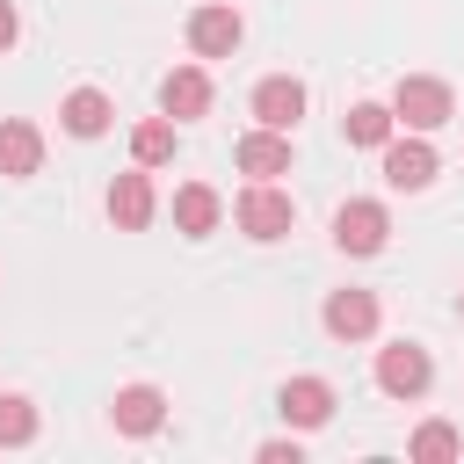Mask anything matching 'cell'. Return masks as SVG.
<instances>
[{"instance_id": "obj_20", "label": "cell", "mask_w": 464, "mask_h": 464, "mask_svg": "<svg viewBox=\"0 0 464 464\" xmlns=\"http://www.w3.org/2000/svg\"><path fill=\"white\" fill-rule=\"evenodd\" d=\"M22 442H36V406L22 392H0V450H22Z\"/></svg>"}, {"instance_id": "obj_10", "label": "cell", "mask_w": 464, "mask_h": 464, "mask_svg": "<svg viewBox=\"0 0 464 464\" xmlns=\"http://www.w3.org/2000/svg\"><path fill=\"white\" fill-rule=\"evenodd\" d=\"M232 160H239V174H254V181H276V174H290V130H246L239 145H232Z\"/></svg>"}, {"instance_id": "obj_18", "label": "cell", "mask_w": 464, "mask_h": 464, "mask_svg": "<svg viewBox=\"0 0 464 464\" xmlns=\"http://www.w3.org/2000/svg\"><path fill=\"white\" fill-rule=\"evenodd\" d=\"M406 457H413V464H450V457H464V435H457L450 420H420L413 442H406Z\"/></svg>"}, {"instance_id": "obj_16", "label": "cell", "mask_w": 464, "mask_h": 464, "mask_svg": "<svg viewBox=\"0 0 464 464\" xmlns=\"http://www.w3.org/2000/svg\"><path fill=\"white\" fill-rule=\"evenodd\" d=\"M218 218H225V203H218V188H210V181H181V188H174V225H181L188 239L218 232Z\"/></svg>"}, {"instance_id": "obj_17", "label": "cell", "mask_w": 464, "mask_h": 464, "mask_svg": "<svg viewBox=\"0 0 464 464\" xmlns=\"http://www.w3.org/2000/svg\"><path fill=\"white\" fill-rule=\"evenodd\" d=\"M392 130H399V116H392L384 102H355V109L341 116V138H348V145H370V152H377Z\"/></svg>"}, {"instance_id": "obj_21", "label": "cell", "mask_w": 464, "mask_h": 464, "mask_svg": "<svg viewBox=\"0 0 464 464\" xmlns=\"http://www.w3.org/2000/svg\"><path fill=\"white\" fill-rule=\"evenodd\" d=\"M297 457H304L297 442H261V464H297Z\"/></svg>"}, {"instance_id": "obj_12", "label": "cell", "mask_w": 464, "mask_h": 464, "mask_svg": "<svg viewBox=\"0 0 464 464\" xmlns=\"http://www.w3.org/2000/svg\"><path fill=\"white\" fill-rule=\"evenodd\" d=\"M276 406H283L290 428H326V420H334V384H326V377H290Z\"/></svg>"}, {"instance_id": "obj_15", "label": "cell", "mask_w": 464, "mask_h": 464, "mask_svg": "<svg viewBox=\"0 0 464 464\" xmlns=\"http://www.w3.org/2000/svg\"><path fill=\"white\" fill-rule=\"evenodd\" d=\"M58 123H65L72 138H102V130L116 123V109H109V94H102V87H72V94L58 102Z\"/></svg>"}, {"instance_id": "obj_5", "label": "cell", "mask_w": 464, "mask_h": 464, "mask_svg": "<svg viewBox=\"0 0 464 464\" xmlns=\"http://www.w3.org/2000/svg\"><path fill=\"white\" fill-rule=\"evenodd\" d=\"M239 36H246V22H239V7H225V0H210V7L188 14V51H196V58H232Z\"/></svg>"}, {"instance_id": "obj_14", "label": "cell", "mask_w": 464, "mask_h": 464, "mask_svg": "<svg viewBox=\"0 0 464 464\" xmlns=\"http://www.w3.org/2000/svg\"><path fill=\"white\" fill-rule=\"evenodd\" d=\"M36 167H44V130L22 123V116H7V123H0V174H7V181H29Z\"/></svg>"}, {"instance_id": "obj_9", "label": "cell", "mask_w": 464, "mask_h": 464, "mask_svg": "<svg viewBox=\"0 0 464 464\" xmlns=\"http://www.w3.org/2000/svg\"><path fill=\"white\" fill-rule=\"evenodd\" d=\"M297 116H304V80L268 72V80L254 87V123H268V130H297Z\"/></svg>"}, {"instance_id": "obj_4", "label": "cell", "mask_w": 464, "mask_h": 464, "mask_svg": "<svg viewBox=\"0 0 464 464\" xmlns=\"http://www.w3.org/2000/svg\"><path fill=\"white\" fill-rule=\"evenodd\" d=\"M428 384H435V362H428L420 341H392V348H377V392H392V399H420Z\"/></svg>"}, {"instance_id": "obj_22", "label": "cell", "mask_w": 464, "mask_h": 464, "mask_svg": "<svg viewBox=\"0 0 464 464\" xmlns=\"http://www.w3.org/2000/svg\"><path fill=\"white\" fill-rule=\"evenodd\" d=\"M14 36H22V22H14V7H7V0H0V58H7V51H14Z\"/></svg>"}, {"instance_id": "obj_2", "label": "cell", "mask_w": 464, "mask_h": 464, "mask_svg": "<svg viewBox=\"0 0 464 464\" xmlns=\"http://www.w3.org/2000/svg\"><path fill=\"white\" fill-rule=\"evenodd\" d=\"M232 218H239V232H246V239H283V232L297 225V203H290L276 181H254V188H239Z\"/></svg>"}, {"instance_id": "obj_19", "label": "cell", "mask_w": 464, "mask_h": 464, "mask_svg": "<svg viewBox=\"0 0 464 464\" xmlns=\"http://www.w3.org/2000/svg\"><path fill=\"white\" fill-rule=\"evenodd\" d=\"M130 160H138V167H167V160H174V116H145V123L130 130Z\"/></svg>"}, {"instance_id": "obj_1", "label": "cell", "mask_w": 464, "mask_h": 464, "mask_svg": "<svg viewBox=\"0 0 464 464\" xmlns=\"http://www.w3.org/2000/svg\"><path fill=\"white\" fill-rule=\"evenodd\" d=\"M392 116H399L406 130H442V123L457 116V94H450V80H435V72H406V80L392 87Z\"/></svg>"}, {"instance_id": "obj_7", "label": "cell", "mask_w": 464, "mask_h": 464, "mask_svg": "<svg viewBox=\"0 0 464 464\" xmlns=\"http://www.w3.org/2000/svg\"><path fill=\"white\" fill-rule=\"evenodd\" d=\"M377 152H384V181H392V188H428V181H435V167H442V160H435V145H428L420 130H413V138H384Z\"/></svg>"}, {"instance_id": "obj_11", "label": "cell", "mask_w": 464, "mask_h": 464, "mask_svg": "<svg viewBox=\"0 0 464 464\" xmlns=\"http://www.w3.org/2000/svg\"><path fill=\"white\" fill-rule=\"evenodd\" d=\"M319 319H326L334 341H370V334H377V297H370V290H334Z\"/></svg>"}, {"instance_id": "obj_13", "label": "cell", "mask_w": 464, "mask_h": 464, "mask_svg": "<svg viewBox=\"0 0 464 464\" xmlns=\"http://www.w3.org/2000/svg\"><path fill=\"white\" fill-rule=\"evenodd\" d=\"M109 413H116L123 435H152V428L167 420V392H160V384H123V392L109 399Z\"/></svg>"}, {"instance_id": "obj_6", "label": "cell", "mask_w": 464, "mask_h": 464, "mask_svg": "<svg viewBox=\"0 0 464 464\" xmlns=\"http://www.w3.org/2000/svg\"><path fill=\"white\" fill-rule=\"evenodd\" d=\"M152 210H160V196H152V167H130V174L109 181V225H116V232H145Z\"/></svg>"}, {"instance_id": "obj_3", "label": "cell", "mask_w": 464, "mask_h": 464, "mask_svg": "<svg viewBox=\"0 0 464 464\" xmlns=\"http://www.w3.org/2000/svg\"><path fill=\"white\" fill-rule=\"evenodd\" d=\"M392 239V210L377 203V196H348L341 210H334V246L341 254H377Z\"/></svg>"}, {"instance_id": "obj_8", "label": "cell", "mask_w": 464, "mask_h": 464, "mask_svg": "<svg viewBox=\"0 0 464 464\" xmlns=\"http://www.w3.org/2000/svg\"><path fill=\"white\" fill-rule=\"evenodd\" d=\"M160 109H167L174 123L210 116V72H203V65H174V72L160 80Z\"/></svg>"}]
</instances>
